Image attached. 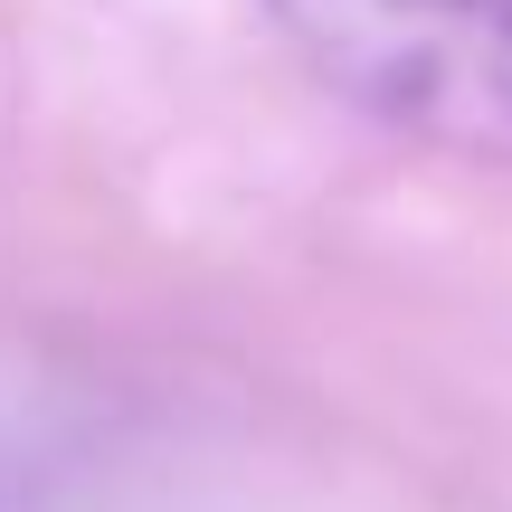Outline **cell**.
Masks as SVG:
<instances>
[{
	"mask_svg": "<svg viewBox=\"0 0 512 512\" xmlns=\"http://www.w3.org/2000/svg\"><path fill=\"white\" fill-rule=\"evenodd\" d=\"M332 95L446 152L512 162V0H266Z\"/></svg>",
	"mask_w": 512,
	"mask_h": 512,
	"instance_id": "cell-1",
	"label": "cell"
}]
</instances>
